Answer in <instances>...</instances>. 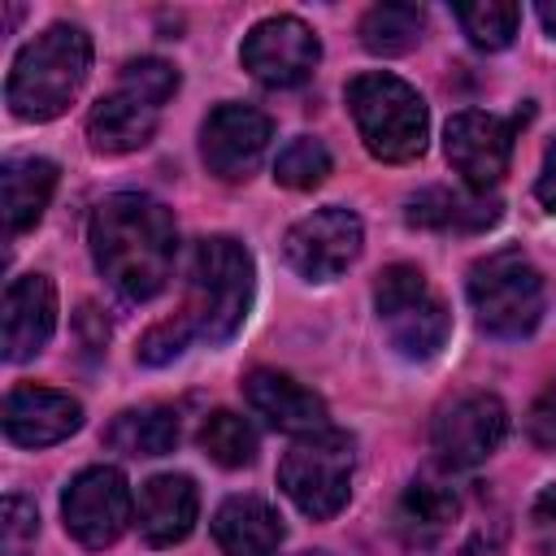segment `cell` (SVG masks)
I'll return each instance as SVG.
<instances>
[{"label":"cell","mask_w":556,"mask_h":556,"mask_svg":"<svg viewBox=\"0 0 556 556\" xmlns=\"http://www.w3.org/2000/svg\"><path fill=\"white\" fill-rule=\"evenodd\" d=\"M87 243L100 278L126 300H152L169 282L178 252L169 208L143 191L104 195L91 213Z\"/></svg>","instance_id":"cell-1"},{"label":"cell","mask_w":556,"mask_h":556,"mask_svg":"<svg viewBox=\"0 0 556 556\" xmlns=\"http://www.w3.org/2000/svg\"><path fill=\"white\" fill-rule=\"evenodd\" d=\"M87 70H91L87 30L56 22L13 56L4 100L22 122H52L74 104V96L87 83Z\"/></svg>","instance_id":"cell-2"},{"label":"cell","mask_w":556,"mask_h":556,"mask_svg":"<svg viewBox=\"0 0 556 556\" xmlns=\"http://www.w3.org/2000/svg\"><path fill=\"white\" fill-rule=\"evenodd\" d=\"M252 291H256L252 252L230 235H208L195 243L191 265H187L182 321L191 326L195 339L226 343L243 326L252 308Z\"/></svg>","instance_id":"cell-3"},{"label":"cell","mask_w":556,"mask_h":556,"mask_svg":"<svg viewBox=\"0 0 556 556\" xmlns=\"http://www.w3.org/2000/svg\"><path fill=\"white\" fill-rule=\"evenodd\" d=\"M174 91H178V70L169 61H161V56L126 61L117 87L109 96H100L87 113L91 148L104 156H122V152L143 148L156 135L161 109Z\"/></svg>","instance_id":"cell-4"},{"label":"cell","mask_w":556,"mask_h":556,"mask_svg":"<svg viewBox=\"0 0 556 556\" xmlns=\"http://www.w3.org/2000/svg\"><path fill=\"white\" fill-rule=\"evenodd\" d=\"M348 109L352 122L369 148V156L387 161V165H404L417 161L426 152L430 139V113L426 100L417 96V87H408L395 74H356L348 83Z\"/></svg>","instance_id":"cell-5"},{"label":"cell","mask_w":556,"mask_h":556,"mask_svg":"<svg viewBox=\"0 0 556 556\" xmlns=\"http://www.w3.org/2000/svg\"><path fill=\"white\" fill-rule=\"evenodd\" d=\"M374 308L378 321L387 326L391 348L404 361H434L452 334V313L447 304L430 291L426 274L408 261H395L378 274L374 282Z\"/></svg>","instance_id":"cell-6"},{"label":"cell","mask_w":556,"mask_h":556,"mask_svg":"<svg viewBox=\"0 0 556 556\" xmlns=\"http://www.w3.org/2000/svg\"><path fill=\"white\" fill-rule=\"evenodd\" d=\"M352 469H356V447L352 434L326 426L317 434H300L282 465H278V486L282 495L313 521L334 517L348 495H352Z\"/></svg>","instance_id":"cell-7"},{"label":"cell","mask_w":556,"mask_h":556,"mask_svg":"<svg viewBox=\"0 0 556 556\" xmlns=\"http://www.w3.org/2000/svg\"><path fill=\"white\" fill-rule=\"evenodd\" d=\"M469 304L486 334L526 339L543 317V278L517 248L486 252L469 269Z\"/></svg>","instance_id":"cell-8"},{"label":"cell","mask_w":556,"mask_h":556,"mask_svg":"<svg viewBox=\"0 0 556 556\" xmlns=\"http://www.w3.org/2000/svg\"><path fill=\"white\" fill-rule=\"evenodd\" d=\"M508 434V408L491 391H465L434 413L430 447L443 469H473L482 465Z\"/></svg>","instance_id":"cell-9"},{"label":"cell","mask_w":556,"mask_h":556,"mask_svg":"<svg viewBox=\"0 0 556 556\" xmlns=\"http://www.w3.org/2000/svg\"><path fill=\"white\" fill-rule=\"evenodd\" d=\"M130 482L122 469L113 465H91L78 478H70L65 495H61V517H65V534L83 547H109L122 539V530L130 526Z\"/></svg>","instance_id":"cell-10"},{"label":"cell","mask_w":556,"mask_h":556,"mask_svg":"<svg viewBox=\"0 0 556 556\" xmlns=\"http://www.w3.org/2000/svg\"><path fill=\"white\" fill-rule=\"evenodd\" d=\"M361 243H365V226L352 208H339V204H326L308 217H300L287 239H282V256L287 265L308 278V282H330L339 278L356 256H361Z\"/></svg>","instance_id":"cell-11"},{"label":"cell","mask_w":556,"mask_h":556,"mask_svg":"<svg viewBox=\"0 0 556 556\" xmlns=\"http://www.w3.org/2000/svg\"><path fill=\"white\" fill-rule=\"evenodd\" d=\"M513 135H517V117H500V113H482V109H460V113L447 117L443 152H447L452 169L465 178L469 191H491L508 174Z\"/></svg>","instance_id":"cell-12"},{"label":"cell","mask_w":556,"mask_h":556,"mask_svg":"<svg viewBox=\"0 0 556 556\" xmlns=\"http://www.w3.org/2000/svg\"><path fill=\"white\" fill-rule=\"evenodd\" d=\"M239 61H243V70H248L256 83H265V87H300V83L317 70L321 43H317L313 26H304V22L291 17V13H278V17L256 22V26L243 35Z\"/></svg>","instance_id":"cell-13"},{"label":"cell","mask_w":556,"mask_h":556,"mask_svg":"<svg viewBox=\"0 0 556 556\" xmlns=\"http://www.w3.org/2000/svg\"><path fill=\"white\" fill-rule=\"evenodd\" d=\"M274 139V122L252 104H217L200 130V156L222 182H243Z\"/></svg>","instance_id":"cell-14"},{"label":"cell","mask_w":556,"mask_h":556,"mask_svg":"<svg viewBox=\"0 0 556 556\" xmlns=\"http://www.w3.org/2000/svg\"><path fill=\"white\" fill-rule=\"evenodd\" d=\"M83 426V404L70 391L22 382L4 395V434L17 447H52Z\"/></svg>","instance_id":"cell-15"},{"label":"cell","mask_w":556,"mask_h":556,"mask_svg":"<svg viewBox=\"0 0 556 556\" xmlns=\"http://www.w3.org/2000/svg\"><path fill=\"white\" fill-rule=\"evenodd\" d=\"M243 400L256 417H265L274 430L282 434H317L330 426L326 400L317 391H308L304 382H295L282 369H252L243 378Z\"/></svg>","instance_id":"cell-16"},{"label":"cell","mask_w":556,"mask_h":556,"mask_svg":"<svg viewBox=\"0 0 556 556\" xmlns=\"http://www.w3.org/2000/svg\"><path fill=\"white\" fill-rule=\"evenodd\" d=\"M56 330V287L48 274H22L4 291V361H30Z\"/></svg>","instance_id":"cell-17"},{"label":"cell","mask_w":556,"mask_h":556,"mask_svg":"<svg viewBox=\"0 0 556 556\" xmlns=\"http://www.w3.org/2000/svg\"><path fill=\"white\" fill-rule=\"evenodd\" d=\"M200 491L187 473H156L139 486V534L152 547H174L195 530Z\"/></svg>","instance_id":"cell-18"},{"label":"cell","mask_w":556,"mask_h":556,"mask_svg":"<svg viewBox=\"0 0 556 556\" xmlns=\"http://www.w3.org/2000/svg\"><path fill=\"white\" fill-rule=\"evenodd\" d=\"M408 226H426V230H456V235H469V230H486L500 222V200H491L486 191H452V187H421L417 195H408V208H404Z\"/></svg>","instance_id":"cell-19"},{"label":"cell","mask_w":556,"mask_h":556,"mask_svg":"<svg viewBox=\"0 0 556 556\" xmlns=\"http://www.w3.org/2000/svg\"><path fill=\"white\" fill-rule=\"evenodd\" d=\"M213 539L222 556H274L282 543V521L261 495H230L213 517Z\"/></svg>","instance_id":"cell-20"},{"label":"cell","mask_w":556,"mask_h":556,"mask_svg":"<svg viewBox=\"0 0 556 556\" xmlns=\"http://www.w3.org/2000/svg\"><path fill=\"white\" fill-rule=\"evenodd\" d=\"M0 187H4V226L9 235H22L43 217L56 191V165L48 156H9L0 165Z\"/></svg>","instance_id":"cell-21"},{"label":"cell","mask_w":556,"mask_h":556,"mask_svg":"<svg viewBox=\"0 0 556 556\" xmlns=\"http://www.w3.org/2000/svg\"><path fill=\"white\" fill-rule=\"evenodd\" d=\"M178 413L165 404H143V408H126L113 417V426L104 430V443L122 456H165L178 447Z\"/></svg>","instance_id":"cell-22"},{"label":"cell","mask_w":556,"mask_h":556,"mask_svg":"<svg viewBox=\"0 0 556 556\" xmlns=\"http://www.w3.org/2000/svg\"><path fill=\"white\" fill-rule=\"evenodd\" d=\"M456 513H460V500H456V491L447 486V482H439V478H417L408 491H404V500H400V526L413 534V539H434V534H443L452 521H456Z\"/></svg>","instance_id":"cell-23"},{"label":"cell","mask_w":556,"mask_h":556,"mask_svg":"<svg viewBox=\"0 0 556 556\" xmlns=\"http://www.w3.org/2000/svg\"><path fill=\"white\" fill-rule=\"evenodd\" d=\"M426 13L417 4H374L361 17V43L374 56H400L421 39Z\"/></svg>","instance_id":"cell-24"},{"label":"cell","mask_w":556,"mask_h":556,"mask_svg":"<svg viewBox=\"0 0 556 556\" xmlns=\"http://www.w3.org/2000/svg\"><path fill=\"white\" fill-rule=\"evenodd\" d=\"M200 447H204V456H208L213 465H222V469H243V465L256 460V430H252L239 413L217 408V413H208L204 426H200Z\"/></svg>","instance_id":"cell-25"},{"label":"cell","mask_w":556,"mask_h":556,"mask_svg":"<svg viewBox=\"0 0 556 556\" xmlns=\"http://www.w3.org/2000/svg\"><path fill=\"white\" fill-rule=\"evenodd\" d=\"M456 22H460V30L469 35L473 48L500 52V48L513 43L517 22H521V9L517 4H504V0H478V4H456Z\"/></svg>","instance_id":"cell-26"},{"label":"cell","mask_w":556,"mask_h":556,"mask_svg":"<svg viewBox=\"0 0 556 556\" xmlns=\"http://www.w3.org/2000/svg\"><path fill=\"white\" fill-rule=\"evenodd\" d=\"M326 174H330V152H326V143L313 139V135H295V139L278 152V161H274V178H278L282 187H291V191H308V187L326 182Z\"/></svg>","instance_id":"cell-27"},{"label":"cell","mask_w":556,"mask_h":556,"mask_svg":"<svg viewBox=\"0 0 556 556\" xmlns=\"http://www.w3.org/2000/svg\"><path fill=\"white\" fill-rule=\"evenodd\" d=\"M39 539V513L26 495H4L0 504V556H30Z\"/></svg>","instance_id":"cell-28"},{"label":"cell","mask_w":556,"mask_h":556,"mask_svg":"<svg viewBox=\"0 0 556 556\" xmlns=\"http://www.w3.org/2000/svg\"><path fill=\"white\" fill-rule=\"evenodd\" d=\"M191 339H195V334H191V326L182 321V313H178V317H165V321H156V326L139 339V361H143V365H165V361L182 356V348H187Z\"/></svg>","instance_id":"cell-29"},{"label":"cell","mask_w":556,"mask_h":556,"mask_svg":"<svg viewBox=\"0 0 556 556\" xmlns=\"http://www.w3.org/2000/svg\"><path fill=\"white\" fill-rule=\"evenodd\" d=\"M530 439L539 447H556V378L539 391V400L530 404V421H526Z\"/></svg>","instance_id":"cell-30"},{"label":"cell","mask_w":556,"mask_h":556,"mask_svg":"<svg viewBox=\"0 0 556 556\" xmlns=\"http://www.w3.org/2000/svg\"><path fill=\"white\" fill-rule=\"evenodd\" d=\"M530 521H534V539L543 552H556V486H547L534 508H530Z\"/></svg>","instance_id":"cell-31"},{"label":"cell","mask_w":556,"mask_h":556,"mask_svg":"<svg viewBox=\"0 0 556 556\" xmlns=\"http://www.w3.org/2000/svg\"><path fill=\"white\" fill-rule=\"evenodd\" d=\"M534 195H539V204H543L547 213H556V135H552V143H547V152H543V169H539Z\"/></svg>","instance_id":"cell-32"},{"label":"cell","mask_w":556,"mask_h":556,"mask_svg":"<svg viewBox=\"0 0 556 556\" xmlns=\"http://www.w3.org/2000/svg\"><path fill=\"white\" fill-rule=\"evenodd\" d=\"M534 13H539V22H543V30H547V35L556 39V0H543V4L534 9Z\"/></svg>","instance_id":"cell-33"},{"label":"cell","mask_w":556,"mask_h":556,"mask_svg":"<svg viewBox=\"0 0 556 556\" xmlns=\"http://www.w3.org/2000/svg\"><path fill=\"white\" fill-rule=\"evenodd\" d=\"M300 556H330V552H300Z\"/></svg>","instance_id":"cell-34"}]
</instances>
